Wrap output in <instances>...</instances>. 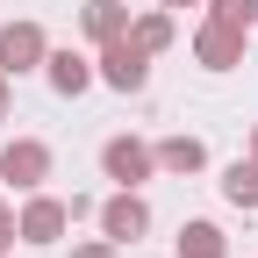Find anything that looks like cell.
<instances>
[{
	"mask_svg": "<svg viewBox=\"0 0 258 258\" xmlns=\"http://www.w3.org/2000/svg\"><path fill=\"white\" fill-rule=\"evenodd\" d=\"M101 79H108L115 93H144V79H151V50L129 43V36L101 43Z\"/></svg>",
	"mask_w": 258,
	"mask_h": 258,
	"instance_id": "cell-1",
	"label": "cell"
},
{
	"mask_svg": "<svg viewBox=\"0 0 258 258\" xmlns=\"http://www.w3.org/2000/svg\"><path fill=\"white\" fill-rule=\"evenodd\" d=\"M151 165H158V151L137 144V137H108V144H101V172H108L115 186H144Z\"/></svg>",
	"mask_w": 258,
	"mask_h": 258,
	"instance_id": "cell-2",
	"label": "cell"
},
{
	"mask_svg": "<svg viewBox=\"0 0 258 258\" xmlns=\"http://www.w3.org/2000/svg\"><path fill=\"white\" fill-rule=\"evenodd\" d=\"M50 50H43V29L36 22H15V29H0V72H36V64H43Z\"/></svg>",
	"mask_w": 258,
	"mask_h": 258,
	"instance_id": "cell-3",
	"label": "cell"
},
{
	"mask_svg": "<svg viewBox=\"0 0 258 258\" xmlns=\"http://www.w3.org/2000/svg\"><path fill=\"white\" fill-rule=\"evenodd\" d=\"M101 230H108V244H137V237L151 230V208L137 201V186H122L115 201L101 208Z\"/></svg>",
	"mask_w": 258,
	"mask_h": 258,
	"instance_id": "cell-4",
	"label": "cell"
},
{
	"mask_svg": "<svg viewBox=\"0 0 258 258\" xmlns=\"http://www.w3.org/2000/svg\"><path fill=\"white\" fill-rule=\"evenodd\" d=\"M0 179L22 186V194H29V186H43V179H50V151H43V144H29V137L8 144V151H0Z\"/></svg>",
	"mask_w": 258,
	"mask_h": 258,
	"instance_id": "cell-5",
	"label": "cell"
},
{
	"mask_svg": "<svg viewBox=\"0 0 258 258\" xmlns=\"http://www.w3.org/2000/svg\"><path fill=\"white\" fill-rule=\"evenodd\" d=\"M194 50H201V64H208V72H230V64L244 57V29H230V22H208L201 36H194Z\"/></svg>",
	"mask_w": 258,
	"mask_h": 258,
	"instance_id": "cell-6",
	"label": "cell"
},
{
	"mask_svg": "<svg viewBox=\"0 0 258 258\" xmlns=\"http://www.w3.org/2000/svg\"><path fill=\"white\" fill-rule=\"evenodd\" d=\"M64 222H72L64 201H29V208H22V237H29V244H57Z\"/></svg>",
	"mask_w": 258,
	"mask_h": 258,
	"instance_id": "cell-7",
	"label": "cell"
},
{
	"mask_svg": "<svg viewBox=\"0 0 258 258\" xmlns=\"http://www.w3.org/2000/svg\"><path fill=\"white\" fill-rule=\"evenodd\" d=\"M86 36L93 43H115V36H129V8H122V0H86Z\"/></svg>",
	"mask_w": 258,
	"mask_h": 258,
	"instance_id": "cell-8",
	"label": "cell"
},
{
	"mask_svg": "<svg viewBox=\"0 0 258 258\" xmlns=\"http://www.w3.org/2000/svg\"><path fill=\"white\" fill-rule=\"evenodd\" d=\"M43 72H50L57 93H86V86H93V64H86L79 50H50V57H43Z\"/></svg>",
	"mask_w": 258,
	"mask_h": 258,
	"instance_id": "cell-9",
	"label": "cell"
},
{
	"mask_svg": "<svg viewBox=\"0 0 258 258\" xmlns=\"http://www.w3.org/2000/svg\"><path fill=\"white\" fill-rule=\"evenodd\" d=\"M158 165H165V172H201L208 151H201V137H165V144H158Z\"/></svg>",
	"mask_w": 258,
	"mask_h": 258,
	"instance_id": "cell-10",
	"label": "cell"
},
{
	"mask_svg": "<svg viewBox=\"0 0 258 258\" xmlns=\"http://www.w3.org/2000/svg\"><path fill=\"white\" fill-rule=\"evenodd\" d=\"M179 258H222V230L215 222H186L179 230Z\"/></svg>",
	"mask_w": 258,
	"mask_h": 258,
	"instance_id": "cell-11",
	"label": "cell"
},
{
	"mask_svg": "<svg viewBox=\"0 0 258 258\" xmlns=\"http://www.w3.org/2000/svg\"><path fill=\"white\" fill-rule=\"evenodd\" d=\"M222 194H230L237 208H258V165H244V158H237V165L222 172Z\"/></svg>",
	"mask_w": 258,
	"mask_h": 258,
	"instance_id": "cell-12",
	"label": "cell"
},
{
	"mask_svg": "<svg viewBox=\"0 0 258 258\" xmlns=\"http://www.w3.org/2000/svg\"><path fill=\"white\" fill-rule=\"evenodd\" d=\"M215 22H230V29H258V0H215Z\"/></svg>",
	"mask_w": 258,
	"mask_h": 258,
	"instance_id": "cell-13",
	"label": "cell"
},
{
	"mask_svg": "<svg viewBox=\"0 0 258 258\" xmlns=\"http://www.w3.org/2000/svg\"><path fill=\"white\" fill-rule=\"evenodd\" d=\"M165 36H172V22H165V15H151V22H137V36H129V43H144V50H158Z\"/></svg>",
	"mask_w": 258,
	"mask_h": 258,
	"instance_id": "cell-14",
	"label": "cell"
},
{
	"mask_svg": "<svg viewBox=\"0 0 258 258\" xmlns=\"http://www.w3.org/2000/svg\"><path fill=\"white\" fill-rule=\"evenodd\" d=\"M15 230H22V222H15V208L0 201V251H8V237H15Z\"/></svg>",
	"mask_w": 258,
	"mask_h": 258,
	"instance_id": "cell-15",
	"label": "cell"
},
{
	"mask_svg": "<svg viewBox=\"0 0 258 258\" xmlns=\"http://www.w3.org/2000/svg\"><path fill=\"white\" fill-rule=\"evenodd\" d=\"M72 258H115V251H108V244H79Z\"/></svg>",
	"mask_w": 258,
	"mask_h": 258,
	"instance_id": "cell-16",
	"label": "cell"
},
{
	"mask_svg": "<svg viewBox=\"0 0 258 258\" xmlns=\"http://www.w3.org/2000/svg\"><path fill=\"white\" fill-rule=\"evenodd\" d=\"M0 115H8V72H0Z\"/></svg>",
	"mask_w": 258,
	"mask_h": 258,
	"instance_id": "cell-17",
	"label": "cell"
},
{
	"mask_svg": "<svg viewBox=\"0 0 258 258\" xmlns=\"http://www.w3.org/2000/svg\"><path fill=\"white\" fill-rule=\"evenodd\" d=\"M165 8H194V0H165Z\"/></svg>",
	"mask_w": 258,
	"mask_h": 258,
	"instance_id": "cell-18",
	"label": "cell"
}]
</instances>
